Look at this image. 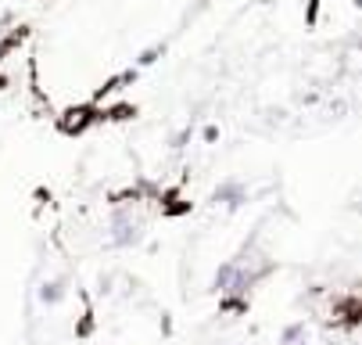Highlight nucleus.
Here are the masks:
<instances>
[{
  "label": "nucleus",
  "mask_w": 362,
  "mask_h": 345,
  "mask_svg": "<svg viewBox=\"0 0 362 345\" xmlns=\"http://www.w3.org/2000/svg\"><path fill=\"white\" fill-rule=\"evenodd\" d=\"M108 241H112V249H136L144 241V223L129 209H119L108 223Z\"/></svg>",
  "instance_id": "f257e3e1"
},
{
  "label": "nucleus",
  "mask_w": 362,
  "mask_h": 345,
  "mask_svg": "<svg viewBox=\"0 0 362 345\" xmlns=\"http://www.w3.org/2000/svg\"><path fill=\"white\" fill-rule=\"evenodd\" d=\"M212 205H219V209H230V213L244 209V205H247V187H244L237 176H226V180H219V183L212 187Z\"/></svg>",
  "instance_id": "f03ea898"
},
{
  "label": "nucleus",
  "mask_w": 362,
  "mask_h": 345,
  "mask_svg": "<svg viewBox=\"0 0 362 345\" xmlns=\"http://www.w3.org/2000/svg\"><path fill=\"white\" fill-rule=\"evenodd\" d=\"M65 277H47V281H40V288H36V299L43 302V306H58L62 299H65Z\"/></svg>",
  "instance_id": "7ed1b4c3"
},
{
  "label": "nucleus",
  "mask_w": 362,
  "mask_h": 345,
  "mask_svg": "<svg viewBox=\"0 0 362 345\" xmlns=\"http://www.w3.org/2000/svg\"><path fill=\"white\" fill-rule=\"evenodd\" d=\"M237 270H240V263H237V259H226V263H219V270L212 273V288H216L219 295H226V291H230V284L237 281Z\"/></svg>",
  "instance_id": "20e7f679"
},
{
  "label": "nucleus",
  "mask_w": 362,
  "mask_h": 345,
  "mask_svg": "<svg viewBox=\"0 0 362 345\" xmlns=\"http://www.w3.org/2000/svg\"><path fill=\"white\" fill-rule=\"evenodd\" d=\"M280 345H308V324L305 320H294L280 331Z\"/></svg>",
  "instance_id": "39448f33"
}]
</instances>
